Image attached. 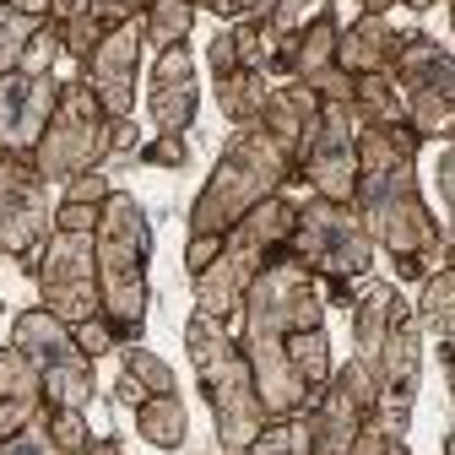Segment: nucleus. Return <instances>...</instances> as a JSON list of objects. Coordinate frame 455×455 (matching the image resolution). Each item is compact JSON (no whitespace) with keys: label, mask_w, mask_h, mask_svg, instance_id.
<instances>
[{"label":"nucleus","mask_w":455,"mask_h":455,"mask_svg":"<svg viewBox=\"0 0 455 455\" xmlns=\"http://www.w3.org/2000/svg\"><path fill=\"white\" fill-rule=\"evenodd\" d=\"M423 136L412 125H358V196L353 212L363 217L374 250L390 255L402 282H423L450 260L444 228L423 201L418 185Z\"/></svg>","instance_id":"1"},{"label":"nucleus","mask_w":455,"mask_h":455,"mask_svg":"<svg viewBox=\"0 0 455 455\" xmlns=\"http://www.w3.org/2000/svg\"><path fill=\"white\" fill-rule=\"evenodd\" d=\"M309 325H325V288L288 250H276L255 271L250 293H244V315H239V347L255 369V390L271 418L309 412V402H315L288 363V341Z\"/></svg>","instance_id":"2"},{"label":"nucleus","mask_w":455,"mask_h":455,"mask_svg":"<svg viewBox=\"0 0 455 455\" xmlns=\"http://www.w3.org/2000/svg\"><path fill=\"white\" fill-rule=\"evenodd\" d=\"M299 180L293 152L282 147L266 125H239L222 141L212 180L201 185V196L190 201V234H212L222 239L228 228H239L260 201L282 196Z\"/></svg>","instance_id":"3"},{"label":"nucleus","mask_w":455,"mask_h":455,"mask_svg":"<svg viewBox=\"0 0 455 455\" xmlns=\"http://www.w3.org/2000/svg\"><path fill=\"white\" fill-rule=\"evenodd\" d=\"M185 353L196 363V379H201V395L212 407V423H217V450L222 455H244L250 439L271 423L260 390H255V369L239 347L234 325H222L212 315H190L185 320Z\"/></svg>","instance_id":"4"},{"label":"nucleus","mask_w":455,"mask_h":455,"mask_svg":"<svg viewBox=\"0 0 455 455\" xmlns=\"http://www.w3.org/2000/svg\"><path fill=\"white\" fill-rule=\"evenodd\" d=\"M98 293H103V320L120 331V341H141L147 331V309H152V217L141 212V201L131 190H114L103 201L98 217Z\"/></svg>","instance_id":"5"},{"label":"nucleus","mask_w":455,"mask_h":455,"mask_svg":"<svg viewBox=\"0 0 455 455\" xmlns=\"http://www.w3.org/2000/svg\"><path fill=\"white\" fill-rule=\"evenodd\" d=\"M288 255L325 288V304H358L363 282L374 276V239L353 206L325 201V196H304L293 234H288Z\"/></svg>","instance_id":"6"},{"label":"nucleus","mask_w":455,"mask_h":455,"mask_svg":"<svg viewBox=\"0 0 455 455\" xmlns=\"http://www.w3.org/2000/svg\"><path fill=\"white\" fill-rule=\"evenodd\" d=\"M12 347H22V358L38 369L49 412H87L92 407V395H98L92 358L76 347V331L60 315H49L44 304L22 309L12 320Z\"/></svg>","instance_id":"7"},{"label":"nucleus","mask_w":455,"mask_h":455,"mask_svg":"<svg viewBox=\"0 0 455 455\" xmlns=\"http://www.w3.org/2000/svg\"><path fill=\"white\" fill-rule=\"evenodd\" d=\"M108 114L103 103L92 98V87L82 76H71L60 87V103H54V120L44 131V141L33 147V168L49 180V185H71L87 168H103L108 157Z\"/></svg>","instance_id":"8"},{"label":"nucleus","mask_w":455,"mask_h":455,"mask_svg":"<svg viewBox=\"0 0 455 455\" xmlns=\"http://www.w3.org/2000/svg\"><path fill=\"white\" fill-rule=\"evenodd\" d=\"M390 82L407 103V125L423 141H450V131H455V54L439 38L407 28V44L390 66Z\"/></svg>","instance_id":"9"},{"label":"nucleus","mask_w":455,"mask_h":455,"mask_svg":"<svg viewBox=\"0 0 455 455\" xmlns=\"http://www.w3.org/2000/svg\"><path fill=\"white\" fill-rule=\"evenodd\" d=\"M49 239H54L49 180L33 168V157H17L0 147V255H12L33 276Z\"/></svg>","instance_id":"10"},{"label":"nucleus","mask_w":455,"mask_h":455,"mask_svg":"<svg viewBox=\"0 0 455 455\" xmlns=\"http://www.w3.org/2000/svg\"><path fill=\"white\" fill-rule=\"evenodd\" d=\"M38 304L49 315H60L66 325H82L92 315H103V293H98V250H92V234H60L44 244L38 255Z\"/></svg>","instance_id":"11"},{"label":"nucleus","mask_w":455,"mask_h":455,"mask_svg":"<svg viewBox=\"0 0 455 455\" xmlns=\"http://www.w3.org/2000/svg\"><path fill=\"white\" fill-rule=\"evenodd\" d=\"M418 385H423V320L407 304L395 315L379 358H374V390H379L374 395V418L385 423V434L407 439L412 412H418Z\"/></svg>","instance_id":"12"},{"label":"nucleus","mask_w":455,"mask_h":455,"mask_svg":"<svg viewBox=\"0 0 455 455\" xmlns=\"http://www.w3.org/2000/svg\"><path fill=\"white\" fill-rule=\"evenodd\" d=\"M374 369L347 358L341 369H331L325 390L309 402V439H315V455H353L363 423L374 418Z\"/></svg>","instance_id":"13"},{"label":"nucleus","mask_w":455,"mask_h":455,"mask_svg":"<svg viewBox=\"0 0 455 455\" xmlns=\"http://www.w3.org/2000/svg\"><path fill=\"white\" fill-rule=\"evenodd\" d=\"M299 180L309 196L353 206L358 196V114L353 103H325L309 147L299 152Z\"/></svg>","instance_id":"14"},{"label":"nucleus","mask_w":455,"mask_h":455,"mask_svg":"<svg viewBox=\"0 0 455 455\" xmlns=\"http://www.w3.org/2000/svg\"><path fill=\"white\" fill-rule=\"evenodd\" d=\"M336 44H341V17L336 6H320L288 44L282 76L304 82L309 92H320V103H353V76L336 66Z\"/></svg>","instance_id":"15"},{"label":"nucleus","mask_w":455,"mask_h":455,"mask_svg":"<svg viewBox=\"0 0 455 455\" xmlns=\"http://www.w3.org/2000/svg\"><path fill=\"white\" fill-rule=\"evenodd\" d=\"M141 22H125V28H108L103 44L82 60V82L92 87V98L103 103L108 120H131L136 108V76H141Z\"/></svg>","instance_id":"16"},{"label":"nucleus","mask_w":455,"mask_h":455,"mask_svg":"<svg viewBox=\"0 0 455 455\" xmlns=\"http://www.w3.org/2000/svg\"><path fill=\"white\" fill-rule=\"evenodd\" d=\"M60 76H33V71H6L0 76V147L33 157V147L44 141L49 120H54V103H60Z\"/></svg>","instance_id":"17"},{"label":"nucleus","mask_w":455,"mask_h":455,"mask_svg":"<svg viewBox=\"0 0 455 455\" xmlns=\"http://www.w3.org/2000/svg\"><path fill=\"white\" fill-rule=\"evenodd\" d=\"M196 108H201V71H196V54L190 44H174L152 60L147 76V114L157 136H190L196 125Z\"/></svg>","instance_id":"18"},{"label":"nucleus","mask_w":455,"mask_h":455,"mask_svg":"<svg viewBox=\"0 0 455 455\" xmlns=\"http://www.w3.org/2000/svg\"><path fill=\"white\" fill-rule=\"evenodd\" d=\"M407 44V28H390V17H358L341 28L336 66L347 76H385L395 66V54Z\"/></svg>","instance_id":"19"},{"label":"nucleus","mask_w":455,"mask_h":455,"mask_svg":"<svg viewBox=\"0 0 455 455\" xmlns=\"http://www.w3.org/2000/svg\"><path fill=\"white\" fill-rule=\"evenodd\" d=\"M320 108H325L320 92H309L304 82H276L255 125H266L282 147L293 152V163H299V152L309 147V136H315V125H320Z\"/></svg>","instance_id":"20"},{"label":"nucleus","mask_w":455,"mask_h":455,"mask_svg":"<svg viewBox=\"0 0 455 455\" xmlns=\"http://www.w3.org/2000/svg\"><path fill=\"white\" fill-rule=\"evenodd\" d=\"M49 407H44V385H38V369L22 358V347H0V439H12L17 428L38 423Z\"/></svg>","instance_id":"21"},{"label":"nucleus","mask_w":455,"mask_h":455,"mask_svg":"<svg viewBox=\"0 0 455 455\" xmlns=\"http://www.w3.org/2000/svg\"><path fill=\"white\" fill-rule=\"evenodd\" d=\"M402 309H407V299H402L395 282H379V276L363 282V293L353 304V358L358 363L374 369V358H379V347H385V336H390V325H395Z\"/></svg>","instance_id":"22"},{"label":"nucleus","mask_w":455,"mask_h":455,"mask_svg":"<svg viewBox=\"0 0 455 455\" xmlns=\"http://www.w3.org/2000/svg\"><path fill=\"white\" fill-rule=\"evenodd\" d=\"M168 390H180L174 385V369H168L152 347H141V341H125V347H120V374H114V402L136 412L141 402L168 395Z\"/></svg>","instance_id":"23"},{"label":"nucleus","mask_w":455,"mask_h":455,"mask_svg":"<svg viewBox=\"0 0 455 455\" xmlns=\"http://www.w3.org/2000/svg\"><path fill=\"white\" fill-rule=\"evenodd\" d=\"M271 76L266 71H250V66H239V71H228V76H212V98H217V108H222V120L228 125H255L260 120V108H266V98H271Z\"/></svg>","instance_id":"24"},{"label":"nucleus","mask_w":455,"mask_h":455,"mask_svg":"<svg viewBox=\"0 0 455 455\" xmlns=\"http://www.w3.org/2000/svg\"><path fill=\"white\" fill-rule=\"evenodd\" d=\"M136 434H141L152 450H180L185 434H190V412H185V402H180V390L141 402V407H136Z\"/></svg>","instance_id":"25"},{"label":"nucleus","mask_w":455,"mask_h":455,"mask_svg":"<svg viewBox=\"0 0 455 455\" xmlns=\"http://www.w3.org/2000/svg\"><path fill=\"white\" fill-rule=\"evenodd\" d=\"M418 320L439 341H455V266L450 260L418 282Z\"/></svg>","instance_id":"26"},{"label":"nucleus","mask_w":455,"mask_h":455,"mask_svg":"<svg viewBox=\"0 0 455 455\" xmlns=\"http://www.w3.org/2000/svg\"><path fill=\"white\" fill-rule=\"evenodd\" d=\"M353 114H358V125H407V103L395 92L390 71L385 76H353Z\"/></svg>","instance_id":"27"},{"label":"nucleus","mask_w":455,"mask_h":455,"mask_svg":"<svg viewBox=\"0 0 455 455\" xmlns=\"http://www.w3.org/2000/svg\"><path fill=\"white\" fill-rule=\"evenodd\" d=\"M190 28H196V6L190 0H152L147 17H141V38L152 54L174 49V44H190Z\"/></svg>","instance_id":"28"},{"label":"nucleus","mask_w":455,"mask_h":455,"mask_svg":"<svg viewBox=\"0 0 455 455\" xmlns=\"http://www.w3.org/2000/svg\"><path fill=\"white\" fill-rule=\"evenodd\" d=\"M244 455H315V439H309V418L293 412V418H271Z\"/></svg>","instance_id":"29"},{"label":"nucleus","mask_w":455,"mask_h":455,"mask_svg":"<svg viewBox=\"0 0 455 455\" xmlns=\"http://www.w3.org/2000/svg\"><path fill=\"white\" fill-rule=\"evenodd\" d=\"M38 22H44V17H28V12H17V6L0 12V76L22 66V54H28V44H33Z\"/></svg>","instance_id":"30"},{"label":"nucleus","mask_w":455,"mask_h":455,"mask_svg":"<svg viewBox=\"0 0 455 455\" xmlns=\"http://www.w3.org/2000/svg\"><path fill=\"white\" fill-rule=\"evenodd\" d=\"M66 54V44H60V28H54L49 17L38 22V33H33V44H28V54H22V66L17 71H33V76H49L54 71V60Z\"/></svg>","instance_id":"31"},{"label":"nucleus","mask_w":455,"mask_h":455,"mask_svg":"<svg viewBox=\"0 0 455 455\" xmlns=\"http://www.w3.org/2000/svg\"><path fill=\"white\" fill-rule=\"evenodd\" d=\"M49 423V439L60 444V455H82L92 444V428H87V412H44Z\"/></svg>","instance_id":"32"},{"label":"nucleus","mask_w":455,"mask_h":455,"mask_svg":"<svg viewBox=\"0 0 455 455\" xmlns=\"http://www.w3.org/2000/svg\"><path fill=\"white\" fill-rule=\"evenodd\" d=\"M434 185H439V201H444V244L455 250V141H444L439 163H434Z\"/></svg>","instance_id":"33"},{"label":"nucleus","mask_w":455,"mask_h":455,"mask_svg":"<svg viewBox=\"0 0 455 455\" xmlns=\"http://www.w3.org/2000/svg\"><path fill=\"white\" fill-rule=\"evenodd\" d=\"M71 331H76V347H82L92 363H98V358H108L114 347H125V341H120V331H114L103 315H92V320H82V325H71Z\"/></svg>","instance_id":"34"},{"label":"nucleus","mask_w":455,"mask_h":455,"mask_svg":"<svg viewBox=\"0 0 455 455\" xmlns=\"http://www.w3.org/2000/svg\"><path fill=\"white\" fill-rule=\"evenodd\" d=\"M141 163L147 168H185L190 163V136H152V141H141Z\"/></svg>","instance_id":"35"},{"label":"nucleus","mask_w":455,"mask_h":455,"mask_svg":"<svg viewBox=\"0 0 455 455\" xmlns=\"http://www.w3.org/2000/svg\"><path fill=\"white\" fill-rule=\"evenodd\" d=\"M0 455H60V444L49 439V423L38 418V423L17 428L12 439H0Z\"/></svg>","instance_id":"36"},{"label":"nucleus","mask_w":455,"mask_h":455,"mask_svg":"<svg viewBox=\"0 0 455 455\" xmlns=\"http://www.w3.org/2000/svg\"><path fill=\"white\" fill-rule=\"evenodd\" d=\"M152 0H87V17L103 22V28H125V22H141Z\"/></svg>","instance_id":"37"},{"label":"nucleus","mask_w":455,"mask_h":455,"mask_svg":"<svg viewBox=\"0 0 455 455\" xmlns=\"http://www.w3.org/2000/svg\"><path fill=\"white\" fill-rule=\"evenodd\" d=\"M108 196H114V185H108L103 168H87V174H76L71 185H60V201H82V206H103Z\"/></svg>","instance_id":"38"},{"label":"nucleus","mask_w":455,"mask_h":455,"mask_svg":"<svg viewBox=\"0 0 455 455\" xmlns=\"http://www.w3.org/2000/svg\"><path fill=\"white\" fill-rule=\"evenodd\" d=\"M103 206H82V201H54V228L60 234H98Z\"/></svg>","instance_id":"39"},{"label":"nucleus","mask_w":455,"mask_h":455,"mask_svg":"<svg viewBox=\"0 0 455 455\" xmlns=\"http://www.w3.org/2000/svg\"><path fill=\"white\" fill-rule=\"evenodd\" d=\"M125 157H141V131H136V120H114L108 125V157L103 163H125Z\"/></svg>","instance_id":"40"},{"label":"nucleus","mask_w":455,"mask_h":455,"mask_svg":"<svg viewBox=\"0 0 455 455\" xmlns=\"http://www.w3.org/2000/svg\"><path fill=\"white\" fill-rule=\"evenodd\" d=\"M196 12H212V17H222V22H244V17H255V12H266V0H190Z\"/></svg>","instance_id":"41"},{"label":"nucleus","mask_w":455,"mask_h":455,"mask_svg":"<svg viewBox=\"0 0 455 455\" xmlns=\"http://www.w3.org/2000/svg\"><path fill=\"white\" fill-rule=\"evenodd\" d=\"M206 71H212V76L239 71V49H234V33H228V28H222V33L212 38V49H206Z\"/></svg>","instance_id":"42"},{"label":"nucleus","mask_w":455,"mask_h":455,"mask_svg":"<svg viewBox=\"0 0 455 455\" xmlns=\"http://www.w3.org/2000/svg\"><path fill=\"white\" fill-rule=\"evenodd\" d=\"M217 255H222V239H212V234H190V244H185V271L201 276Z\"/></svg>","instance_id":"43"},{"label":"nucleus","mask_w":455,"mask_h":455,"mask_svg":"<svg viewBox=\"0 0 455 455\" xmlns=\"http://www.w3.org/2000/svg\"><path fill=\"white\" fill-rule=\"evenodd\" d=\"M82 455H125V444L114 439V434H92V444H87Z\"/></svg>","instance_id":"44"},{"label":"nucleus","mask_w":455,"mask_h":455,"mask_svg":"<svg viewBox=\"0 0 455 455\" xmlns=\"http://www.w3.org/2000/svg\"><path fill=\"white\" fill-rule=\"evenodd\" d=\"M390 6H402V0H358V17H390Z\"/></svg>","instance_id":"45"},{"label":"nucleus","mask_w":455,"mask_h":455,"mask_svg":"<svg viewBox=\"0 0 455 455\" xmlns=\"http://www.w3.org/2000/svg\"><path fill=\"white\" fill-rule=\"evenodd\" d=\"M444 385H450V402H455V341H444Z\"/></svg>","instance_id":"46"},{"label":"nucleus","mask_w":455,"mask_h":455,"mask_svg":"<svg viewBox=\"0 0 455 455\" xmlns=\"http://www.w3.org/2000/svg\"><path fill=\"white\" fill-rule=\"evenodd\" d=\"M17 12H28V17H49V0H12Z\"/></svg>","instance_id":"47"},{"label":"nucleus","mask_w":455,"mask_h":455,"mask_svg":"<svg viewBox=\"0 0 455 455\" xmlns=\"http://www.w3.org/2000/svg\"><path fill=\"white\" fill-rule=\"evenodd\" d=\"M402 6H407V12H418V17H423V12H434V6H439V0H402Z\"/></svg>","instance_id":"48"},{"label":"nucleus","mask_w":455,"mask_h":455,"mask_svg":"<svg viewBox=\"0 0 455 455\" xmlns=\"http://www.w3.org/2000/svg\"><path fill=\"white\" fill-rule=\"evenodd\" d=\"M444 455H455V428H450V434H444Z\"/></svg>","instance_id":"49"},{"label":"nucleus","mask_w":455,"mask_h":455,"mask_svg":"<svg viewBox=\"0 0 455 455\" xmlns=\"http://www.w3.org/2000/svg\"><path fill=\"white\" fill-rule=\"evenodd\" d=\"M450 28H455V0H450Z\"/></svg>","instance_id":"50"},{"label":"nucleus","mask_w":455,"mask_h":455,"mask_svg":"<svg viewBox=\"0 0 455 455\" xmlns=\"http://www.w3.org/2000/svg\"><path fill=\"white\" fill-rule=\"evenodd\" d=\"M6 6H12V0H0V12H6Z\"/></svg>","instance_id":"51"},{"label":"nucleus","mask_w":455,"mask_h":455,"mask_svg":"<svg viewBox=\"0 0 455 455\" xmlns=\"http://www.w3.org/2000/svg\"><path fill=\"white\" fill-rule=\"evenodd\" d=\"M450 266H455V250H450Z\"/></svg>","instance_id":"52"},{"label":"nucleus","mask_w":455,"mask_h":455,"mask_svg":"<svg viewBox=\"0 0 455 455\" xmlns=\"http://www.w3.org/2000/svg\"><path fill=\"white\" fill-rule=\"evenodd\" d=\"M450 141H455V131H450Z\"/></svg>","instance_id":"53"}]
</instances>
